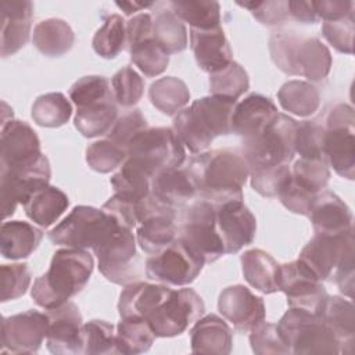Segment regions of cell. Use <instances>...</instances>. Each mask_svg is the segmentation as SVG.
Returning <instances> with one entry per match:
<instances>
[{
	"instance_id": "cell-21",
	"label": "cell",
	"mask_w": 355,
	"mask_h": 355,
	"mask_svg": "<svg viewBox=\"0 0 355 355\" xmlns=\"http://www.w3.org/2000/svg\"><path fill=\"white\" fill-rule=\"evenodd\" d=\"M352 241L354 229L337 236L315 233L301 250L298 259L306 265L320 282H323L333 275L345 247Z\"/></svg>"
},
{
	"instance_id": "cell-59",
	"label": "cell",
	"mask_w": 355,
	"mask_h": 355,
	"mask_svg": "<svg viewBox=\"0 0 355 355\" xmlns=\"http://www.w3.org/2000/svg\"><path fill=\"white\" fill-rule=\"evenodd\" d=\"M137 202L136 198L115 193L101 209L114 218L119 226L133 229L137 226Z\"/></svg>"
},
{
	"instance_id": "cell-63",
	"label": "cell",
	"mask_w": 355,
	"mask_h": 355,
	"mask_svg": "<svg viewBox=\"0 0 355 355\" xmlns=\"http://www.w3.org/2000/svg\"><path fill=\"white\" fill-rule=\"evenodd\" d=\"M288 15L300 22H304V24H316L319 21L318 14L315 11L313 1L290 0L288 1Z\"/></svg>"
},
{
	"instance_id": "cell-45",
	"label": "cell",
	"mask_w": 355,
	"mask_h": 355,
	"mask_svg": "<svg viewBox=\"0 0 355 355\" xmlns=\"http://www.w3.org/2000/svg\"><path fill=\"white\" fill-rule=\"evenodd\" d=\"M114 324L105 320H90L83 323L80 334V354L85 355H104L118 354L115 345Z\"/></svg>"
},
{
	"instance_id": "cell-38",
	"label": "cell",
	"mask_w": 355,
	"mask_h": 355,
	"mask_svg": "<svg viewBox=\"0 0 355 355\" xmlns=\"http://www.w3.org/2000/svg\"><path fill=\"white\" fill-rule=\"evenodd\" d=\"M155 334L148 322L143 318H121L115 331V345L118 354L135 355L148 351Z\"/></svg>"
},
{
	"instance_id": "cell-54",
	"label": "cell",
	"mask_w": 355,
	"mask_h": 355,
	"mask_svg": "<svg viewBox=\"0 0 355 355\" xmlns=\"http://www.w3.org/2000/svg\"><path fill=\"white\" fill-rule=\"evenodd\" d=\"M1 302L22 297L31 284V273L26 263H11L0 266Z\"/></svg>"
},
{
	"instance_id": "cell-12",
	"label": "cell",
	"mask_w": 355,
	"mask_h": 355,
	"mask_svg": "<svg viewBox=\"0 0 355 355\" xmlns=\"http://www.w3.org/2000/svg\"><path fill=\"white\" fill-rule=\"evenodd\" d=\"M205 311L202 298L193 288L172 290L147 318L155 337H175L186 331Z\"/></svg>"
},
{
	"instance_id": "cell-32",
	"label": "cell",
	"mask_w": 355,
	"mask_h": 355,
	"mask_svg": "<svg viewBox=\"0 0 355 355\" xmlns=\"http://www.w3.org/2000/svg\"><path fill=\"white\" fill-rule=\"evenodd\" d=\"M319 313L338 338L341 347L340 354H345V345L352 352L355 334V311L352 302L338 295H329Z\"/></svg>"
},
{
	"instance_id": "cell-23",
	"label": "cell",
	"mask_w": 355,
	"mask_h": 355,
	"mask_svg": "<svg viewBox=\"0 0 355 355\" xmlns=\"http://www.w3.org/2000/svg\"><path fill=\"white\" fill-rule=\"evenodd\" d=\"M190 49L197 65L209 75L233 61V51L222 26L212 29L190 28Z\"/></svg>"
},
{
	"instance_id": "cell-31",
	"label": "cell",
	"mask_w": 355,
	"mask_h": 355,
	"mask_svg": "<svg viewBox=\"0 0 355 355\" xmlns=\"http://www.w3.org/2000/svg\"><path fill=\"white\" fill-rule=\"evenodd\" d=\"M118 119V107L114 97L76 107L73 125L85 137L107 135Z\"/></svg>"
},
{
	"instance_id": "cell-61",
	"label": "cell",
	"mask_w": 355,
	"mask_h": 355,
	"mask_svg": "<svg viewBox=\"0 0 355 355\" xmlns=\"http://www.w3.org/2000/svg\"><path fill=\"white\" fill-rule=\"evenodd\" d=\"M153 37V17L148 12H140L126 22V49Z\"/></svg>"
},
{
	"instance_id": "cell-39",
	"label": "cell",
	"mask_w": 355,
	"mask_h": 355,
	"mask_svg": "<svg viewBox=\"0 0 355 355\" xmlns=\"http://www.w3.org/2000/svg\"><path fill=\"white\" fill-rule=\"evenodd\" d=\"M151 104L165 115H176L190 100L186 83L176 76H165L151 83L148 90Z\"/></svg>"
},
{
	"instance_id": "cell-48",
	"label": "cell",
	"mask_w": 355,
	"mask_h": 355,
	"mask_svg": "<svg viewBox=\"0 0 355 355\" xmlns=\"http://www.w3.org/2000/svg\"><path fill=\"white\" fill-rule=\"evenodd\" d=\"M251 187L262 197H277L291 179L288 164L262 166L250 171Z\"/></svg>"
},
{
	"instance_id": "cell-26",
	"label": "cell",
	"mask_w": 355,
	"mask_h": 355,
	"mask_svg": "<svg viewBox=\"0 0 355 355\" xmlns=\"http://www.w3.org/2000/svg\"><path fill=\"white\" fill-rule=\"evenodd\" d=\"M191 352L227 355L233 345V331L229 324L215 313L200 318L190 330Z\"/></svg>"
},
{
	"instance_id": "cell-35",
	"label": "cell",
	"mask_w": 355,
	"mask_h": 355,
	"mask_svg": "<svg viewBox=\"0 0 355 355\" xmlns=\"http://www.w3.org/2000/svg\"><path fill=\"white\" fill-rule=\"evenodd\" d=\"M153 176L154 173L143 162L128 157L119 171L111 176L110 183L115 193L140 200L150 194Z\"/></svg>"
},
{
	"instance_id": "cell-16",
	"label": "cell",
	"mask_w": 355,
	"mask_h": 355,
	"mask_svg": "<svg viewBox=\"0 0 355 355\" xmlns=\"http://www.w3.org/2000/svg\"><path fill=\"white\" fill-rule=\"evenodd\" d=\"M49 330V316L37 311L3 318L1 352L35 354L43 344Z\"/></svg>"
},
{
	"instance_id": "cell-60",
	"label": "cell",
	"mask_w": 355,
	"mask_h": 355,
	"mask_svg": "<svg viewBox=\"0 0 355 355\" xmlns=\"http://www.w3.org/2000/svg\"><path fill=\"white\" fill-rule=\"evenodd\" d=\"M354 265H355V262H354V241H352L345 247V250L333 272L334 282H336L338 290L348 298H352V294H354V275H355Z\"/></svg>"
},
{
	"instance_id": "cell-58",
	"label": "cell",
	"mask_w": 355,
	"mask_h": 355,
	"mask_svg": "<svg viewBox=\"0 0 355 355\" xmlns=\"http://www.w3.org/2000/svg\"><path fill=\"white\" fill-rule=\"evenodd\" d=\"M237 6L251 11V14L266 26L283 24L288 15V1H237Z\"/></svg>"
},
{
	"instance_id": "cell-25",
	"label": "cell",
	"mask_w": 355,
	"mask_h": 355,
	"mask_svg": "<svg viewBox=\"0 0 355 355\" xmlns=\"http://www.w3.org/2000/svg\"><path fill=\"white\" fill-rule=\"evenodd\" d=\"M312 227L318 234H344L352 230V212L334 193L322 190L316 194L309 215Z\"/></svg>"
},
{
	"instance_id": "cell-4",
	"label": "cell",
	"mask_w": 355,
	"mask_h": 355,
	"mask_svg": "<svg viewBox=\"0 0 355 355\" xmlns=\"http://www.w3.org/2000/svg\"><path fill=\"white\" fill-rule=\"evenodd\" d=\"M268 47L273 64L287 75L322 82L331 69L330 50L318 37L276 32L269 37Z\"/></svg>"
},
{
	"instance_id": "cell-9",
	"label": "cell",
	"mask_w": 355,
	"mask_h": 355,
	"mask_svg": "<svg viewBox=\"0 0 355 355\" xmlns=\"http://www.w3.org/2000/svg\"><path fill=\"white\" fill-rule=\"evenodd\" d=\"M93 251L98 259V270L108 282L128 286L141 279V259L132 229L116 226Z\"/></svg>"
},
{
	"instance_id": "cell-28",
	"label": "cell",
	"mask_w": 355,
	"mask_h": 355,
	"mask_svg": "<svg viewBox=\"0 0 355 355\" xmlns=\"http://www.w3.org/2000/svg\"><path fill=\"white\" fill-rule=\"evenodd\" d=\"M150 193L175 209L186 205L197 196L196 186L184 168H164L158 171L151 179Z\"/></svg>"
},
{
	"instance_id": "cell-14",
	"label": "cell",
	"mask_w": 355,
	"mask_h": 355,
	"mask_svg": "<svg viewBox=\"0 0 355 355\" xmlns=\"http://www.w3.org/2000/svg\"><path fill=\"white\" fill-rule=\"evenodd\" d=\"M202 262L176 239L162 251L146 259L144 270L150 280L165 286L182 287L193 283L202 269Z\"/></svg>"
},
{
	"instance_id": "cell-36",
	"label": "cell",
	"mask_w": 355,
	"mask_h": 355,
	"mask_svg": "<svg viewBox=\"0 0 355 355\" xmlns=\"http://www.w3.org/2000/svg\"><path fill=\"white\" fill-rule=\"evenodd\" d=\"M279 104L284 111L297 116H311L320 105V94L311 82L293 79L282 85L277 92Z\"/></svg>"
},
{
	"instance_id": "cell-57",
	"label": "cell",
	"mask_w": 355,
	"mask_h": 355,
	"mask_svg": "<svg viewBox=\"0 0 355 355\" xmlns=\"http://www.w3.org/2000/svg\"><path fill=\"white\" fill-rule=\"evenodd\" d=\"M318 193L311 191L309 189L300 184L297 180H294L293 175L288 183L283 187L280 194L277 196L282 201V204L291 212L308 216L311 207L313 204V200Z\"/></svg>"
},
{
	"instance_id": "cell-1",
	"label": "cell",
	"mask_w": 355,
	"mask_h": 355,
	"mask_svg": "<svg viewBox=\"0 0 355 355\" xmlns=\"http://www.w3.org/2000/svg\"><path fill=\"white\" fill-rule=\"evenodd\" d=\"M193 180L197 196L218 207L230 201H243V187L250 166L243 155L230 150H212L193 155L184 166Z\"/></svg>"
},
{
	"instance_id": "cell-34",
	"label": "cell",
	"mask_w": 355,
	"mask_h": 355,
	"mask_svg": "<svg viewBox=\"0 0 355 355\" xmlns=\"http://www.w3.org/2000/svg\"><path fill=\"white\" fill-rule=\"evenodd\" d=\"M32 42L36 50L43 55L61 57L72 49L75 35L64 19L49 18L35 26Z\"/></svg>"
},
{
	"instance_id": "cell-11",
	"label": "cell",
	"mask_w": 355,
	"mask_h": 355,
	"mask_svg": "<svg viewBox=\"0 0 355 355\" xmlns=\"http://www.w3.org/2000/svg\"><path fill=\"white\" fill-rule=\"evenodd\" d=\"M128 157L143 162L154 175L164 168H179L186 159L184 146L171 128H146L128 146Z\"/></svg>"
},
{
	"instance_id": "cell-50",
	"label": "cell",
	"mask_w": 355,
	"mask_h": 355,
	"mask_svg": "<svg viewBox=\"0 0 355 355\" xmlns=\"http://www.w3.org/2000/svg\"><path fill=\"white\" fill-rule=\"evenodd\" d=\"M324 125L318 121L298 122L294 148L300 158L324 159Z\"/></svg>"
},
{
	"instance_id": "cell-2",
	"label": "cell",
	"mask_w": 355,
	"mask_h": 355,
	"mask_svg": "<svg viewBox=\"0 0 355 355\" xmlns=\"http://www.w3.org/2000/svg\"><path fill=\"white\" fill-rule=\"evenodd\" d=\"M93 266V257L85 250L67 247L55 251L49 270L33 282L32 300L44 309L68 302L87 284Z\"/></svg>"
},
{
	"instance_id": "cell-53",
	"label": "cell",
	"mask_w": 355,
	"mask_h": 355,
	"mask_svg": "<svg viewBox=\"0 0 355 355\" xmlns=\"http://www.w3.org/2000/svg\"><path fill=\"white\" fill-rule=\"evenodd\" d=\"M68 94L76 107L114 97L108 79L98 75H90L78 79L69 87Z\"/></svg>"
},
{
	"instance_id": "cell-15",
	"label": "cell",
	"mask_w": 355,
	"mask_h": 355,
	"mask_svg": "<svg viewBox=\"0 0 355 355\" xmlns=\"http://www.w3.org/2000/svg\"><path fill=\"white\" fill-rule=\"evenodd\" d=\"M279 290L287 295L290 308L319 313L329 297L322 282L300 259L280 265Z\"/></svg>"
},
{
	"instance_id": "cell-17",
	"label": "cell",
	"mask_w": 355,
	"mask_h": 355,
	"mask_svg": "<svg viewBox=\"0 0 355 355\" xmlns=\"http://www.w3.org/2000/svg\"><path fill=\"white\" fill-rule=\"evenodd\" d=\"M0 147V169L24 166L43 155L40 140L31 125L12 118L1 122Z\"/></svg>"
},
{
	"instance_id": "cell-64",
	"label": "cell",
	"mask_w": 355,
	"mask_h": 355,
	"mask_svg": "<svg viewBox=\"0 0 355 355\" xmlns=\"http://www.w3.org/2000/svg\"><path fill=\"white\" fill-rule=\"evenodd\" d=\"M115 4L123 11L125 15H132L136 11L155 6V3H137V1H122V3L116 1Z\"/></svg>"
},
{
	"instance_id": "cell-20",
	"label": "cell",
	"mask_w": 355,
	"mask_h": 355,
	"mask_svg": "<svg viewBox=\"0 0 355 355\" xmlns=\"http://www.w3.org/2000/svg\"><path fill=\"white\" fill-rule=\"evenodd\" d=\"M47 349L55 355L80 354V334L83 323L76 304L68 301L57 308L47 309Z\"/></svg>"
},
{
	"instance_id": "cell-49",
	"label": "cell",
	"mask_w": 355,
	"mask_h": 355,
	"mask_svg": "<svg viewBox=\"0 0 355 355\" xmlns=\"http://www.w3.org/2000/svg\"><path fill=\"white\" fill-rule=\"evenodd\" d=\"M111 89L116 104L133 107L143 97L144 80L132 67H123L114 73Z\"/></svg>"
},
{
	"instance_id": "cell-8",
	"label": "cell",
	"mask_w": 355,
	"mask_h": 355,
	"mask_svg": "<svg viewBox=\"0 0 355 355\" xmlns=\"http://www.w3.org/2000/svg\"><path fill=\"white\" fill-rule=\"evenodd\" d=\"M116 226V220L103 209L76 205L55 227L49 232L53 244L68 248H96Z\"/></svg>"
},
{
	"instance_id": "cell-18",
	"label": "cell",
	"mask_w": 355,
	"mask_h": 355,
	"mask_svg": "<svg viewBox=\"0 0 355 355\" xmlns=\"http://www.w3.org/2000/svg\"><path fill=\"white\" fill-rule=\"evenodd\" d=\"M215 211L216 230L223 241L225 254H236L254 241L257 219L243 201L220 204Z\"/></svg>"
},
{
	"instance_id": "cell-52",
	"label": "cell",
	"mask_w": 355,
	"mask_h": 355,
	"mask_svg": "<svg viewBox=\"0 0 355 355\" xmlns=\"http://www.w3.org/2000/svg\"><path fill=\"white\" fill-rule=\"evenodd\" d=\"M250 344L257 355H287L291 354L284 343L277 324L261 322L250 330Z\"/></svg>"
},
{
	"instance_id": "cell-55",
	"label": "cell",
	"mask_w": 355,
	"mask_h": 355,
	"mask_svg": "<svg viewBox=\"0 0 355 355\" xmlns=\"http://www.w3.org/2000/svg\"><path fill=\"white\" fill-rule=\"evenodd\" d=\"M354 12L333 21H323L322 35L338 51L352 54L354 51Z\"/></svg>"
},
{
	"instance_id": "cell-37",
	"label": "cell",
	"mask_w": 355,
	"mask_h": 355,
	"mask_svg": "<svg viewBox=\"0 0 355 355\" xmlns=\"http://www.w3.org/2000/svg\"><path fill=\"white\" fill-rule=\"evenodd\" d=\"M175 219L166 215H157L143 220L136 226V241L148 255H154L178 239Z\"/></svg>"
},
{
	"instance_id": "cell-27",
	"label": "cell",
	"mask_w": 355,
	"mask_h": 355,
	"mask_svg": "<svg viewBox=\"0 0 355 355\" xmlns=\"http://www.w3.org/2000/svg\"><path fill=\"white\" fill-rule=\"evenodd\" d=\"M172 288L165 284H153L146 282H135L122 290L118 301V312L121 318H143L146 319L165 298Z\"/></svg>"
},
{
	"instance_id": "cell-29",
	"label": "cell",
	"mask_w": 355,
	"mask_h": 355,
	"mask_svg": "<svg viewBox=\"0 0 355 355\" xmlns=\"http://www.w3.org/2000/svg\"><path fill=\"white\" fill-rule=\"evenodd\" d=\"M240 262L244 279L251 287L263 294L279 291L280 265L270 254L259 248L247 250Z\"/></svg>"
},
{
	"instance_id": "cell-5",
	"label": "cell",
	"mask_w": 355,
	"mask_h": 355,
	"mask_svg": "<svg viewBox=\"0 0 355 355\" xmlns=\"http://www.w3.org/2000/svg\"><path fill=\"white\" fill-rule=\"evenodd\" d=\"M277 329L291 354L337 355L340 341L322 319L320 313L290 308L279 320Z\"/></svg>"
},
{
	"instance_id": "cell-10",
	"label": "cell",
	"mask_w": 355,
	"mask_h": 355,
	"mask_svg": "<svg viewBox=\"0 0 355 355\" xmlns=\"http://www.w3.org/2000/svg\"><path fill=\"white\" fill-rule=\"evenodd\" d=\"M324 159L337 175L355 176V112L349 104L334 105L324 123Z\"/></svg>"
},
{
	"instance_id": "cell-56",
	"label": "cell",
	"mask_w": 355,
	"mask_h": 355,
	"mask_svg": "<svg viewBox=\"0 0 355 355\" xmlns=\"http://www.w3.org/2000/svg\"><path fill=\"white\" fill-rule=\"evenodd\" d=\"M146 128H148V125L144 115L140 110L135 108L125 112L122 116L116 119L111 130L107 133V139H110L128 153V146L132 141V139Z\"/></svg>"
},
{
	"instance_id": "cell-42",
	"label": "cell",
	"mask_w": 355,
	"mask_h": 355,
	"mask_svg": "<svg viewBox=\"0 0 355 355\" xmlns=\"http://www.w3.org/2000/svg\"><path fill=\"white\" fill-rule=\"evenodd\" d=\"M72 115V105L60 92L39 96L32 104V119L43 128H58L65 125Z\"/></svg>"
},
{
	"instance_id": "cell-44",
	"label": "cell",
	"mask_w": 355,
	"mask_h": 355,
	"mask_svg": "<svg viewBox=\"0 0 355 355\" xmlns=\"http://www.w3.org/2000/svg\"><path fill=\"white\" fill-rule=\"evenodd\" d=\"M250 87V79L245 69L236 61H232L223 69L209 75V93L232 100L241 97Z\"/></svg>"
},
{
	"instance_id": "cell-19",
	"label": "cell",
	"mask_w": 355,
	"mask_h": 355,
	"mask_svg": "<svg viewBox=\"0 0 355 355\" xmlns=\"http://www.w3.org/2000/svg\"><path fill=\"white\" fill-rule=\"evenodd\" d=\"M218 309L236 330L247 333L265 320L263 300L251 293L243 284L229 286L222 290L218 300Z\"/></svg>"
},
{
	"instance_id": "cell-24",
	"label": "cell",
	"mask_w": 355,
	"mask_h": 355,
	"mask_svg": "<svg viewBox=\"0 0 355 355\" xmlns=\"http://www.w3.org/2000/svg\"><path fill=\"white\" fill-rule=\"evenodd\" d=\"M275 103L259 93H251L236 103L232 114V133L243 139L261 133L276 116Z\"/></svg>"
},
{
	"instance_id": "cell-33",
	"label": "cell",
	"mask_w": 355,
	"mask_h": 355,
	"mask_svg": "<svg viewBox=\"0 0 355 355\" xmlns=\"http://www.w3.org/2000/svg\"><path fill=\"white\" fill-rule=\"evenodd\" d=\"M69 205L68 196L55 186L37 190L24 204L26 216L40 227H49L58 220Z\"/></svg>"
},
{
	"instance_id": "cell-40",
	"label": "cell",
	"mask_w": 355,
	"mask_h": 355,
	"mask_svg": "<svg viewBox=\"0 0 355 355\" xmlns=\"http://www.w3.org/2000/svg\"><path fill=\"white\" fill-rule=\"evenodd\" d=\"M168 7L182 22H187L193 29H212L220 26V6L218 1H171Z\"/></svg>"
},
{
	"instance_id": "cell-6",
	"label": "cell",
	"mask_w": 355,
	"mask_h": 355,
	"mask_svg": "<svg viewBox=\"0 0 355 355\" xmlns=\"http://www.w3.org/2000/svg\"><path fill=\"white\" fill-rule=\"evenodd\" d=\"M298 122L286 114L277 116L258 135L243 139V157L250 171L262 166L290 164L295 154Z\"/></svg>"
},
{
	"instance_id": "cell-46",
	"label": "cell",
	"mask_w": 355,
	"mask_h": 355,
	"mask_svg": "<svg viewBox=\"0 0 355 355\" xmlns=\"http://www.w3.org/2000/svg\"><path fill=\"white\" fill-rule=\"evenodd\" d=\"M132 62L148 78L161 75L169 64V54L154 37L147 39L128 50Z\"/></svg>"
},
{
	"instance_id": "cell-47",
	"label": "cell",
	"mask_w": 355,
	"mask_h": 355,
	"mask_svg": "<svg viewBox=\"0 0 355 355\" xmlns=\"http://www.w3.org/2000/svg\"><path fill=\"white\" fill-rule=\"evenodd\" d=\"M128 158L126 150L111 141L110 139H103L92 143L86 148V162L87 165L100 173H108L118 166H121Z\"/></svg>"
},
{
	"instance_id": "cell-3",
	"label": "cell",
	"mask_w": 355,
	"mask_h": 355,
	"mask_svg": "<svg viewBox=\"0 0 355 355\" xmlns=\"http://www.w3.org/2000/svg\"><path fill=\"white\" fill-rule=\"evenodd\" d=\"M236 100L205 96L173 118V132L179 141L193 154L202 153L218 136L232 133V114Z\"/></svg>"
},
{
	"instance_id": "cell-22",
	"label": "cell",
	"mask_w": 355,
	"mask_h": 355,
	"mask_svg": "<svg viewBox=\"0 0 355 355\" xmlns=\"http://www.w3.org/2000/svg\"><path fill=\"white\" fill-rule=\"evenodd\" d=\"M33 19V4L28 0L1 3V57L19 51L29 40Z\"/></svg>"
},
{
	"instance_id": "cell-30",
	"label": "cell",
	"mask_w": 355,
	"mask_h": 355,
	"mask_svg": "<svg viewBox=\"0 0 355 355\" xmlns=\"http://www.w3.org/2000/svg\"><path fill=\"white\" fill-rule=\"evenodd\" d=\"M42 239L43 232L28 222H4L0 229V252L6 259L28 258Z\"/></svg>"
},
{
	"instance_id": "cell-41",
	"label": "cell",
	"mask_w": 355,
	"mask_h": 355,
	"mask_svg": "<svg viewBox=\"0 0 355 355\" xmlns=\"http://www.w3.org/2000/svg\"><path fill=\"white\" fill-rule=\"evenodd\" d=\"M153 37L168 54L180 53L187 47V29L171 8H162L155 12Z\"/></svg>"
},
{
	"instance_id": "cell-62",
	"label": "cell",
	"mask_w": 355,
	"mask_h": 355,
	"mask_svg": "<svg viewBox=\"0 0 355 355\" xmlns=\"http://www.w3.org/2000/svg\"><path fill=\"white\" fill-rule=\"evenodd\" d=\"M313 6L318 14V18L323 21L338 19L354 12V1L322 0V1H313Z\"/></svg>"
},
{
	"instance_id": "cell-13",
	"label": "cell",
	"mask_w": 355,
	"mask_h": 355,
	"mask_svg": "<svg viewBox=\"0 0 355 355\" xmlns=\"http://www.w3.org/2000/svg\"><path fill=\"white\" fill-rule=\"evenodd\" d=\"M51 168L43 154L35 162L24 166L0 169V200L3 218L11 216L18 204H25L32 194L49 186Z\"/></svg>"
},
{
	"instance_id": "cell-51",
	"label": "cell",
	"mask_w": 355,
	"mask_h": 355,
	"mask_svg": "<svg viewBox=\"0 0 355 355\" xmlns=\"http://www.w3.org/2000/svg\"><path fill=\"white\" fill-rule=\"evenodd\" d=\"M291 175L294 180L313 193L324 190L330 180V169L326 159L300 158L294 162Z\"/></svg>"
},
{
	"instance_id": "cell-43",
	"label": "cell",
	"mask_w": 355,
	"mask_h": 355,
	"mask_svg": "<svg viewBox=\"0 0 355 355\" xmlns=\"http://www.w3.org/2000/svg\"><path fill=\"white\" fill-rule=\"evenodd\" d=\"M93 50L103 58H115L126 49V22L119 14L108 15L92 40Z\"/></svg>"
},
{
	"instance_id": "cell-7",
	"label": "cell",
	"mask_w": 355,
	"mask_h": 355,
	"mask_svg": "<svg viewBox=\"0 0 355 355\" xmlns=\"http://www.w3.org/2000/svg\"><path fill=\"white\" fill-rule=\"evenodd\" d=\"M178 239L202 263H212L225 254L223 241L216 230L215 207L201 198L182 209Z\"/></svg>"
}]
</instances>
